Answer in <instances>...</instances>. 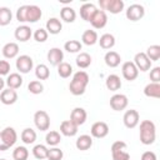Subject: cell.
Returning a JSON list of instances; mask_svg holds the SVG:
<instances>
[{
  "instance_id": "1",
  "label": "cell",
  "mask_w": 160,
  "mask_h": 160,
  "mask_svg": "<svg viewBox=\"0 0 160 160\" xmlns=\"http://www.w3.org/2000/svg\"><path fill=\"white\" fill-rule=\"evenodd\" d=\"M41 16L42 11L38 5H21L16 10V20L19 22H36Z\"/></svg>"
},
{
  "instance_id": "2",
  "label": "cell",
  "mask_w": 160,
  "mask_h": 160,
  "mask_svg": "<svg viewBox=\"0 0 160 160\" xmlns=\"http://www.w3.org/2000/svg\"><path fill=\"white\" fill-rule=\"evenodd\" d=\"M89 75L84 70H79L72 75V79L69 84V90L72 95L80 96L85 92V89L89 84Z\"/></svg>"
},
{
  "instance_id": "3",
  "label": "cell",
  "mask_w": 160,
  "mask_h": 160,
  "mask_svg": "<svg viewBox=\"0 0 160 160\" xmlns=\"http://www.w3.org/2000/svg\"><path fill=\"white\" fill-rule=\"evenodd\" d=\"M139 138L141 144L151 145L156 139V126L151 120H142L140 122V131Z\"/></svg>"
},
{
  "instance_id": "4",
  "label": "cell",
  "mask_w": 160,
  "mask_h": 160,
  "mask_svg": "<svg viewBox=\"0 0 160 160\" xmlns=\"http://www.w3.org/2000/svg\"><path fill=\"white\" fill-rule=\"evenodd\" d=\"M99 6H100V10L102 11H109L110 14H120L124 8H125V4L122 0H99Z\"/></svg>"
},
{
  "instance_id": "5",
  "label": "cell",
  "mask_w": 160,
  "mask_h": 160,
  "mask_svg": "<svg viewBox=\"0 0 160 160\" xmlns=\"http://www.w3.org/2000/svg\"><path fill=\"white\" fill-rule=\"evenodd\" d=\"M126 142L118 140L111 145V156L112 160H130V154L126 151Z\"/></svg>"
},
{
  "instance_id": "6",
  "label": "cell",
  "mask_w": 160,
  "mask_h": 160,
  "mask_svg": "<svg viewBox=\"0 0 160 160\" xmlns=\"http://www.w3.org/2000/svg\"><path fill=\"white\" fill-rule=\"evenodd\" d=\"M34 124L38 130L46 131L50 128V116L45 110H38L34 114Z\"/></svg>"
},
{
  "instance_id": "7",
  "label": "cell",
  "mask_w": 160,
  "mask_h": 160,
  "mask_svg": "<svg viewBox=\"0 0 160 160\" xmlns=\"http://www.w3.org/2000/svg\"><path fill=\"white\" fill-rule=\"evenodd\" d=\"M15 66H16V69L20 74H28L32 70L34 61H32L31 56H29V55H20V56L16 58Z\"/></svg>"
},
{
  "instance_id": "8",
  "label": "cell",
  "mask_w": 160,
  "mask_h": 160,
  "mask_svg": "<svg viewBox=\"0 0 160 160\" xmlns=\"http://www.w3.org/2000/svg\"><path fill=\"white\" fill-rule=\"evenodd\" d=\"M126 19L130 21H139L144 18L145 15V9L142 5L140 4H131L128 9H126Z\"/></svg>"
},
{
  "instance_id": "9",
  "label": "cell",
  "mask_w": 160,
  "mask_h": 160,
  "mask_svg": "<svg viewBox=\"0 0 160 160\" xmlns=\"http://www.w3.org/2000/svg\"><path fill=\"white\" fill-rule=\"evenodd\" d=\"M129 104V100H128V96L124 95V94H114L111 98H110V108L115 111H121V110H125L126 106Z\"/></svg>"
},
{
  "instance_id": "10",
  "label": "cell",
  "mask_w": 160,
  "mask_h": 160,
  "mask_svg": "<svg viewBox=\"0 0 160 160\" xmlns=\"http://www.w3.org/2000/svg\"><path fill=\"white\" fill-rule=\"evenodd\" d=\"M122 121H124V125L128 129H134V128H136L139 125L140 115H139V112L135 109L126 110L125 114H124V116H122Z\"/></svg>"
},
{
  "instance_id": "11",
  "label": "cell",
  "mask_w": 160,
  "mask_h": 160,
  "mask_svg": "<svg viewBox=\"0 0 160 160\" xmlns=\"http://www.w3.org/2000/svg\"><path fill=\"white\" fill-rule=\"evenodd\" d=\"M109 134V125L104 121H96L91 125L90 136L96 139H102Z\"/></svg>"
},
{
  "instance_id": "12",
  "label": "cell",
  "mask_w": 160,
  "mask_h": 160,
  "mask_svg": "<svg viewBox=\"0 0 160 160\" xmlns=\"http://www.w3.org/2000/svg\"><path fill=\"white\" fill-rule=\"evenodd\" d=\"M121 74L125 80L134 81L139 75V70L136 69V66L132 61H125L121 66Z\"/></svg>"
},
{
  "instance_id": "13",
  "label": "cell",
  "mask_w": 160,
  "mask_h": 160,
  "mask_svg": "<svg viewBox=\"0 0 160 160\" xmlns=\"http://www.w3.org/2000/svg\"><path fill=\"white\" fill-rule=\"evenodd\" d=\"M0 136H1L2 141L5 142V145H6L9 149H10L11 146H14L15 142H16V140H18V134H16L15 129L11 128V126L4 128V129L0 131Z\"/></svg>"
},
{
  "instance_id": "14",
  "label": "cell",
  "mask_w": 160,
  "mask_h": 160,
  "mask_svg": "<svg viewBox=\"0 0 160 160\" xmlns=\"http://www.w3.org/2000/svg\"><path fill=\"white\" fill-rule=\"evenodd\" d=\"M89 22L91 24V26H92L94 29H102V28H105V25L108 24V15H106L105 11L98 9V10L94 12V15L91 16V19H90Z\"/></svg>"
},
{
  "instance_id": "15",
  "label": "cell",
  "mask_w": 160,
  "mask_h": 160,
  "mask_svg": "<svg viewBox=\"0 0 160 160\" xmlns=\"http://www.w3.org/2000/svg\"><path fill=\"white\" fill-rule=\"evenodd\" d=\"M132 62L135 64V66H136V69L139 71H148L151 68V61L149 60V58L146 56V54L145 52H141V51L138 52V54H135Z\"/></svg>"
},
{
  "instance_id": "16",
  "label": "cell",
  "mask_w": 160,
  "mask_h": 160,
  "mask_svg": "<svg viewBox=\"0 0 160 160\" xmlns=\"http://www.w3.org/2000/svg\"><path fill=\"white\" fill-rule=\"evenodd\" d=\"M86 118H88V114H86V110L84 108H74L70 112V121H72L75 125L80 126L82 125L85 121H86Z\"/></svg>"
},
{
  "instance_id": "17",
  "label": "cell",
  "mask_w": 160,
  "mask_h": 160,
  "mask_svg": "<svg viewBox=\"0 0 160 160\" xmlns=\"http://www.w3.org/2000/svg\"><path fill=\"white\" fill-rule=\"evenodd\" d=\"M48 61L50 62V65L52 66H58L59 64L62 62L64 60V52L60 48H51L49 51H48Z\"/></svg>"
},
{
  "instance_id": "18",
  "label": "cell",
  "mask_w": 160,
  "mask_h": 160,
  "mask_svg": "<svg viewBox=\"0 0 160 160\" xmlns=\"http://www.w3.org/2000/svg\"><path fill=\"white\" fill-rule=\"evenodd\" d=\"M14 36L16 40L21 41V42H25L28 41L31 36H32V31H31V28L28 26V25H20L15 29V32H14Z\"/></svg>"
},
{
  "instance_id": "19",
  "label": "cell",
  "mask_w": 160,
  "mask_h": 160,
  "mask_svg": "<svg viewBox=\"0 0 160 160\" xmlns=\"http://www.w3.org/2000/svg\"><path fill=\"white\" fill-rule=\"evenodd\" d=\"M45 30L48 31V34H51V35L60 34V31L62 30L61 20L58 18H50L45 24Z\"/></svg>"
},
{
  "instance_id": "20",
  "label": "cell",
  "mask_w": 160,
  "mask_h": 160,
  "mask_svg": "<svg viewBox=\"0 0 160 160\" xmlns=\"http://www.w3.org/2000/svg\"><path fill=\"white\" fill-rule=\"evenodd\" d=\"M18 100V92L16 90H12V89H4L1 92H0V101L4 104V105H12L15 104Z\"/></svg>"
},
{
  "instance_id": "21",
  "label": "cell",
  "mask_w": 160,
  "mask_h": 160,
  "mask_svg": "<svg viewBox=\"0 0 160 160\" xmlns=\"http://www.w3.org/2000/svg\"><path fill=\"white\" fill-rule=\"evenodd\" d=\"M78 129L79 126L75 125L72 121L70 120H64L61 124H60V132L64 135V136H75L78 134Z\"/></svg>"
},
{
  "instance_id": "22",
  "label": "cell",
  "mask_w": 160,
  "mask_h": 160,
  "mask_svg": "<svg viewBox=\"0 0 160 160\" xmlns=\"http://www.w3.org/2000/svg\"><path fill=\"white\" fill-rule=\"evenodd\" d=\"M5 85L12 90L19 89L22 85V76L19 72H11L8 75V78L5 80Z\"/></svg>"
},
{
  "instance_id": "23",
  "label": "cell",
  "mask_w": 160,
  "mask_h": 160,
  "mask_svg": "<svg viewBox=\"0 0 160 160\" xmlns=\"http://www.w3.org/2000/svg\"><path fill=\"white\" fill-rule=\"evenodd\" d=\"M18 54H19V45L14 41L6 42L2 46V55L5 59H14L18 56Z\"/></svg>"
},
{
  "instance_id": "24",
  "label": "cell",
  "mask_w": 160,
  "mask_h": 160,
  "mask_svg": "<svg viewBox=\"0 0 160 160\" xmlns=\"http://www.w3.org/2000/svg\"><path fill=\"white\" fill-rule=\"evenodd\" d=\"M105 86L110 91H118V90H120V88H121V79H120V76L116 75V74L108 75V78L105 80Z\"/></svg>"
},
{
  "instance_id": "25",
  "label": "cell",
  "mask_w": 160,
  "mask_h": 160,
  "mask_svg": "<svg viewBox=\"0 0 160 160\" xmlns=\"http://www.w3.org/2000/svg\"><path fill=\"white\" fill-rule=\"evenodd\" d=\"M75 146L78 150L80 151H85V150H89L91 146H92V138L88 134H84V135H80L76 141H75Z\"/></svg>"
},
{
  "instance_id": "26",
  "label": "cell",
  "mask_w": 160,
  "mask_h": 160,
  "mask_svg": "<svg viewBox=\"0 0 160 160\" xmlns=\"http://www.w3.org/2000/svg\"><path fill=\"white\" fill-rule=\"evenodd\" d=\"M104 61H105V64H106L109 68H116V66H119L120 62H121V56H120L116 51L109 50V51L105 54V56H104Z\"/></svg>"
},
{
  "instance_id": "27",
  "label": "cell",
  "mask_w": 160,
  "mask_h": 160,
  "mask_svg": "<svg viewBox=\"0 0 160 160\" xmlns=\"http://www.w3.org/2000/svg\"><path fill=\"white\" fill-rule=\"evenodd\" d=\"M96 6L92 4V2H85L80 6V16L82 20L85 21H90L91 16L94 15V12L96 11Z\"/></svg>"
},
{
  "instance_id": "28",
  "label": "cell",
  "mask_w": 160,
  "mask_h": 160,
  "mask_svg": "<svg viewBox=\"0 0 160 160\" xmlns=\"http://www.w3.org/2000/svg\"><path fill=\"white\" fill-rule=\"evenodd\" d=\"M99 40V36H98V32L95 30H85L81 35V44L84 45H88V46H92L98 42Z\"/></svg>"
},
{
  "instance_id": "29",
  "label": "cell",
  "mask_w": 160,
  "mask_h": 160,
  "mask_svg": "<svg viewBox=\"0 0 160 160\" xmlns=\"http://www.w3.org/2000/svg\"><path fill=\"white\" fill-rule=\"evenodd\" d=\"M98 42H99V45H100L101 49L110 50L115 45V36L112 34H110V32H105V34H102L100 36V39L98 40Z\"/></svg>"
},
{
  "instance_id": "30",
  "label": "cell",
  "mask_w": 160,
  "mask_h": 160,
  "mask_svg": "<svg viewBox=\"0 0 160 160\" xmlns=\"http://www.w3.org/2000/svg\"><path fill=\"white\" fill-rule=\"evenodd\" d=\"M60 18L65 22H74L76 19V11L71 6H62L60 10Z\"/></svg>"
},
{
  "instance_id": "31",
  "label": "cell",
  "mask_w": 160,
  "mask_h": 160,
  "mask_svg": "<svg viewBox=\"0 0 160 160\" xmlns=\"http://www.w3.org/2000/svg\"><path fill=\"white\" fill-rule=\"evenodd\" d=\"M144 94L148 98L158 99L160 98V84L159 82H150L144 88Z\"/></svg>"
},
{
  "instance_id": "32",
  "label": "cell",
  "mask_w": 160,
  "mask_h": 160,
  "mask_svg": "<svg viewBox=\"0 0 160 160\" xmlns=\"http://www.w3.org/2000/svg\"><path fill=\"white\" fill-rule=\"evenodd\" d=\"M21 141L25 144V145H30V144H34L35 140H36V131L31 128H25L22 131H21Z\"/></svg>"
},
{
  "instance_id": "33",
  "label": "cell",
  "mask_w": 160,
  "mask_h": 160,
  "mask_svg": "<svg viewBox=\"0 0 160 160\" xmlns=\"http://www.w3.org/2000/svg\"><path fill=\"white\" fill-rule=\"evenodd\" d=\"M12 20V12L8 6H0V26H6Z\"/></svg>"
},
{
  "instance_id": "34",
  "label": "cell",
  "mask_w": 160,
  "mask_h": 160,
  "mask_svg": "<svg viewBox=\"0 0 160 160\" xmlns=\"http://www.w3.org/2000/svg\"><path fill=\"white\" fill-rule=\"evenodd\" d=\"M91 56L88 54V52H80L78 54L76 59H75V62L76 65L80 68V69H86L91 65Z\"/></svg>"
},
{
  "instance_id": "35",
  "label": "cell",
  "mask_w": 160,
  "mask_h": 160,
  "mask_svg": "<svg viewBox=\"0 0 160 160\" xmlns=\"http://www.w3.org/2000/svg\"><path fill=\"white\" fill-rule=\"evenodd\" d=\"M45 141H46L48 145H50V146H52V148H54V146H58V145L60 144V141H61V135H60L59 131L51 130V131H49V132L46 134Z\"/></svg>"
},
{
  "instance_id": "36",
  "label": "cell",
  "mask_w": 160,
  "mask_h": 160,
  "mask_svg": "<svg viewBox=\"0 0 160 160\" xmlns=\"http://www.w3.org/2000/svg\"><path fill=\"white\" fill-rule=\"evenodd\" d=\"M56 68H58V74H59V76L62 78V79H68V78H70V75L72 74V66H71L69 62L62 61V62L59 64Z\"/></svg>"
},
{
  "instance_id": "37",
  "label": "cell",
  "mask_w": 160,
  "mask_h": 160,
  "mask_svg": "<svg viewBox=\"0 0 160 160\" xmlns=\"http://www.w3.org/2000/svg\"><path fill=\"white\" fill-rule=\"evenodd\" d=\"M35 76L38 78L39 81H40V80H46V79H49V76H50V70H49L48 65H45V64H39V65H36V68H35Z\"/></svg>"
},
{
  "instance_id": "38",
  "label": "cell",
  "mask_w": 160,
  "mask_h": 160,
  "mask_svg": "<svg viewBox=\"0 0 160 160\" xmlns=\"http://www.w3.org/2000/svg\"><path fill=\"white\" fill-rule=\"evenodd\" d=\"M64 49L70 54H75L82 49V44L79 40H68L64 44Z\"/></svg>"
},
{
  "instance_id": "39",
  "label": "cell",
  "mask_w": 160,
  "mask_h": 160,
  "mask_svg": "<svg viewBox=\"0 0 160 160\" xmlns=\"http://www.w3.org/2000/svg\"><path fill=\"white\" fill-rule=\"evenodd\" d=\"M48 150H49V149H48L45 145L38 144V145H35V146L32 148V155H34V158L38 159V160H44V159H46V156H48Z\"/></svg>"
},
{
  "instance_id": "40",
  "label": "cell",
  "mask_w": 160,
  "mask_h": 160,
  "mask_svg": "<svg viewBox=\"0 0 160 160\" xmlns=\"http://www.w3.org/2000/svg\"><path fill=\"white\" fill-rule=\"evenodd\" d=\"M29 150L25 146H16L12 150V159L14 160H28Z\"/></svg>"
},
{
  "instance_id": "41",
  "label": "cell",
  "mask_w": 160,
  "mask_h": 160,
  "mask_svg": "<svg viewBox=\"0 0 160 160\" xmlns=\"http://www.w3.org/2000/svg\"><path fill=\"white\" fill-rule=\"evenodd\" d=\"M146 56L149 58V60L152 61H158L160 59V46L159 45H151L146 49Z\"/></svg>"
},
{
  "instance_id": "42",
  "label": "cell",
  "mask_w": 160,
  "mask_h": 160,
  "mask_svg": "<svg viewBox=\"0 0 160 160\" xmlns=\"http://www.w3.org/2000/svg\"><path fill=\"white\" fill-rule=\"evenodd\" d=\"M28 90H29V92H31L34 95H38V94H41L44 91V85L39 80H32V81L29 82Z\"/></svg>"
},
{
  "instance_id": "43",
  "label": "cell",
  "mask_w": 160,
  "mask_h": 160,
  "mask_svg": "<svg viewBox=\"0 0 160 160\" xmlns=\"http://www.w3.org/2000/svg\"><path fill=\"white\" fill-rule=\"evenodd\" d=\"M62 158H64V152L58 146L50 148L48 150V156H46L48 160H62Z\"/></svg>"
},
{
  "instance_id": "44",
  "label": "cell",
  "mask_w": 160,
  "mask_h": 160,
  "mask_svg": "<svg viewBox=\"0 0 160 160\" xmlns=\"http://www.w3.org/2000/svg\"><path fill=\"white\" fill-rule=\"evenodd\" d=\"M32 36H34L35 41H38V42H45V41L48 40L49 34H48V31H46L44 28H39V29H36V30L34 31Z\"/></svg>"
},
{
  "instance_id": "45",
  "label": "cell",
  "mask_w": 160,
  "mask_h": 160,
  "mask_svg": "<svg viewBox=\"0 0 160 160\" xmlns=\"http://www.w3.org/2000/svg\"><path fill=\"white\" fill-rule=\"evenodd\" d=\"M150 80L151 82H160V68L155 66L150 70Z\"/></svg>"
},
{
  "instance_id": "46",
  "label": "cell",
  "mask_w": 160,
  "mask_h": 160,
  "mask_svg": "<svg viewBox=\"0 0 160 160\" xmlns=\"http://www.w3.org/2000/svg\"><path fill=\"white\" fill-rule=\"evenodd\" d=\"M10 72V62L8 60H0V76L9 75Z\"/></svg>"
},
{
  "instance_id": "47",
  "label": "cell",
  "mask_w": 160,
  "mask_h": 160,
  "mask_svg": "<svg viewBox=\"0 0 160 160\" xmlns=\"http://www.w3.org/2000/svg\"><path fill=\"white\" fill-rule=\"evenodd\" d=\"M140 160H158V158L154 151H145V152H142Z\"/></svg>"
},
{
  "instance_id": "48",
  "label": "cell",
  "mask_w": 160,
  "mask_h": 160,
  "mask_svg": "<svg viewBox=\"0 0 160 160\" xmlns=\"http://www.w3.org/2000/svg\"><path fill=\"white\" fill-rule=\"evenodd\" d=\"M9 148L5 145V142L2 141V139H1V136H0V151H5V150H8Z\"/></svg>"
},
{
  "instance_id": "49",
  "label": "cell",
  "mask_w": 160,
  "mask_h": 160,
  "mask_svg": "<svg viewBox=\"0 0 160 160\" xmlns=\"http://www.w3.org/2000/svg\"><path fill=\"white\" fill-rule=\"evenodd\" d=\"M4 86H5V80H4V79L0 76V92L4 90Z\"/></svg>"
},
{
  "instance_id": "50",
  "label": "cell",
  "mask_w": 160,
  "mask_h": 160,
  "mask_svg": "<svg viewBox=\"0 0 160 160\" xmlns=\"http://www.w3.org/2000/svg\"><path fill=\"white\" fill-rule=\"evenodd\" d=\"M0 160H6V159H0Z\"/></svg>"
}]
</instances>
